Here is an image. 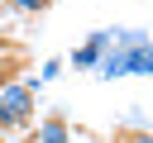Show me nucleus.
<instances>
[{
    "label": "nucleus",
    "instance_id": "f257e3e1",
    "mask_svg": "<svg viewBox=\"0 0 153 143\" xmlns=\"http://www.w3.org/2000/svg\"><path fill=\"white\" fill-rule=\"evenodd\" d=\"M29 114H33V91L24 81H5L0 86V133L29 124Z\"/></svg>",
    "mask_w": 153,
    "mask_h": 143
},
{
    "label": "nucleus",
    "instance_id": "f03ea898",
    "mask_svg": "<svg viewBox=\"0 0 153 143\" xmlns=\"http://www.w3.org/2000/svg\"><path fill=\"white\" fill-rule=\"evenodd\" d=\"M33 143H72V133H67L62 119H43V124L33 129Z\"/></svg>",
    "mask_w": 153,
    "mask_h": 143
},
{
    "label": "nucleus",
    "instance_id": "7ed1b4c3",
    "mask_svg": "<svg viewBox=\"0 0 153 143\" xmlns=\"http://www.w3.org/2000/svg\"><path fill=\"white\" fill-rule=\"evenodd\" d=\"M10 5H14V10H24V14H38L48 0H10Z\"/></svg>",
    "mask_w": 153,
    "mask_h": 143
},
{
    "label": "nucleus",
    "instance_id": "20e7f679",
    "mask_svg": "<svg viewBox=\"0 0 153 143\" xmlns=\"http://www.w3.org/2000/svg\"><path fill=\"white\" fill-rule=\"evenodd\" d=\"M129 143H153V133H134V138H129Z\"/></svg>",
    "mask_w": 153,
    "mask_h": 143
},
{
    "label": "nucleus",
    "instance_id": "39448f33",
    "mask_svg": "<svg viewBox=\"0 0 153 143\" xmlns=\"http://www.w3.org/2000/svg\"><path fill=\"white\" fill-rule=\"evenodd\" d=\"M5 10H10V0H0V19H5Z\"/></svg>",
    "mask_w": 153,
    "mask_h": 143
},
{
    "label": "nucleus",
    "instance_id": "423d86ee",
    "mask_svg": "<svg viewBox=\"0 0 153 143\" xmlns=\"http://www.w3.org/2000/svg\"><path fill=\"white\" fill-rule=\"evenodd\" d=\"M0 86H5V72H0Z\"/></svg>",
    "mask_w": 153,
    "mask_h": 143
},
{
    "label": "nucleus",
    "instance_id": "0eeeda50",
    "mask_svg": "<svg viewBox=\"0 0 153 143\" xmlns=\"http://www.w3.org/2000/svg\"><path fill=\"white\" fill-rule=\"evenodd\" d=\"M0 143H5V138H0Z\"/></svg>",
    "mask_w": 153,
    "mask_h": 143
}]
</instances>
